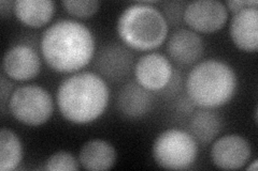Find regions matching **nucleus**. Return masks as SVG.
I'll list each match as a JSON object with an SVG mask.
<instances>
[{"label": "nucleus", "instance_id": "obj_1", "mask_svg": "<svg viewBox=\"0 0 258 171\" xmlns=\"http://www.w3.org/2000/svg\"><path fill=\"white\" fill-rule=\"evenodd\" d=\"M40 50L53 71L77 73L93 59L95 39L84 24L61 20L45 29L40 40Z\"/></svg>", "mask_w": 258, "mask_h": 171}, {"label": "nucleus", "instance_id": "obj_2", "mask_svg": "<svg viewBox=\"0 0 258 171\" xmlns=\"http://www.w3.org/2000/svg\"><path fill=\"white\" fill-rule=\"evenodd\" d=\"M109 87L100 75L77 72L63 79L56 92L61 116L75 124L92 123L108 107Z\"/></svg>", "mask_w": 258, "mask_h": 171}, {"label": "nucleus", "instance_id": "obj_3", "mask_svg": "<svg viewBox=\"0 0 258 171\" xmlns=\"http://www.w3.org/2000/svg\"><path fill=\"white\" fill-rule=\"evenodd\" d=\"M237 75L221 60L208 59L198 63L187 76L186 93L201 108L212 109L227 104L236 93Z\"/></svg>", "mask_w": 258, "mask_h": 171}, {"label": "nucleus", "instance_id": "obj_4", "mask_svg": "<svg viewBox=\"0 0 258 171\" xmlns=\"http://www.w3.org/2000/svg\"><path fill=\"white\" fill-rule=\"evenodd\" d=\"M153 4H133L118 16L117 35L127 46L134 50H155L167 39L169 31L167 19Z\"/></svg>", "mask_w": 258, "mask_h": 171}, {"label": "nucleus", "instance_id": "obj_5", "mask_svg": "<svg viewBox=\"0 0 258 171\" xmlns=\"http://www.w3.org/2000/svg\"><path fill=\"white\" fill-rule=\"evenodd\" d=\"M152 153L159 167L170 170H185L195 162L198 145L195 138L188 132L170 128L156 137Z\"/></svg>", "mask_w": 258, "mask_h": 171}, {"label": "nucleus", "instance_id": "obj_6", "mask_svg": "<svg viewBox=\"0 0 258 171\" xmlns=\"http://www.w3.org/2000/svg\"><path fill=\"white\" fill-rule=\"evenodd\" d=\"M8 106L13 118L28 126L44 124L51 118L54 109L51 94L38 85H26L15 89Z\"/></svg>", "mask_w": 258, "mask_h": 171}, {"label": "nucleus", "instance_id": "obj_7", "mask_svg": "<svg viewBox=\"0 0 258 171\" xmlns=\"http://www.w3.org/2000/svg\"><path fill=\"white\" fill-rule=\"evenodd\" d=\"M183 19L195 32L212 34L224 27L228 10L219 0H195L184 8Z\"/></svg>", "mask_w": 258, "mask_h": 171}, {"label": "nucleus", "instance_id": "obj_8", "mask_svg": "<svg viewBox=\"0 0 258 171\" xmlns=\"http://www.w3.org/2000/svg\"><path fill=\"white\" fill-rule=\"evenodd\" d=\"M210 154L216 167L224 170H237L243 168L251 159L252 148L244 137L228 134L214 141Z\"/></svg>", "mask_w": 258, "mask_h": 171}, {"label": "nucleus", "instance_id": "obj_9", "mask_svg": "<svg viewBox=\"0 0 258 171\" xmlns=\"http://www.w3.org/2000/svg\"><path fill=\"white\" fill-rule=\"evenodd\" d=\"M136 81L149 91H159L170 83L172 66L167 57L149 53L140 57L135 66Z\"/></svg>", "mask_w": 258, "mask_h": 171}, {"label": "nucleus", "instance_id": "obj_10", "mask_svg": "<svg viewBox=\"0 0 258 171\" xmlns=\"http://www.w3.org/2000/svg\"><path fill=\"white\" fill-rule=\"evenodd\" d=\"M3 69L10 79L27 81L39 74L41 59L35 48L26 44H18L9 48L5 54Z\"/></svg>", "mask_w": 258, "mask_h": 171}, {"label": "nucleus", "instance_id": "obj_11", "mask_svg": "<svg viewBox=\"0 0 258 171\" xmlns=\"http://www.w3.org/2000/svg\"><path fill=\"white\" fill-rule=\"evenodd\" d=\"M229 35L239 50L256 52L258 48V9L248 7L235 13L230 21Z\"/></svg>", "mask_w": 258, "mask_h": 171}, {"label": "nucleus", "instance_id": "obj_12", "mask_svg": "<svg viewBox=\"0 0 258 171\" xmlns=\"http://www.w3.org/2000/svg\"><path fill=\"white\" fill-rule=\"evenodd\" d=\"M133 62V54L124 46L110 44L100 51L97 57L96 68L107 79L118 81L129 74Z\"/></svg>", "mask_w": 258, "mask_h": 171}, {"label": "nucleus", "instance_id": "obj_13", "mask_svg": "<svg viewBox=\"0 0 258 171\" xmlns=\"http://www.w3.org/2000/svg\"><path fill=\"white\" fill-rule=\"evenodd\" d=\"M167 52L177 63H195L204 54V41L194 30L179 29L169 38Z\"/></svg>", "mask_w": 258, "mask_h": 171}, {"label": "nucleus", "instance_id": "obj_14", "mask_svg": "<svg viewBox=\"0 0 258 171\" xmlns=\"http://www.w3.org/2000/svg\"><path fill=\"white\" fill-rule=\"evenodd\" d=\"M116 105L119 112L126 118L138 119L151 110L153 96L151 91L137 81H129L119 90Z\"/></svg>", "mask_w": 258, "mask_h": 171}, {"label": "nucleus", "instance_id": "obj_15", "mask_svg": "<svg viewBox=\"0 0 258 171\" xmlns=\"http://www.w3.org/2000/svg\"><path fill=\"white\" fill-rule=\"evenodd\" d=\"M116 150L110 142L93 139L84 143L79 153V162L86 170H108L115 165Z\"/></svg>", "mask_w": 258, "mask_h": 171}, {"label": "nucleus", "instance_id": "obj_16", "mask_svg": "<svg viewBox=\"0 0 258 171\" xmlns=\"http://www.w3.org/2000/svg\"><path fill=\"white\" fill-rule=\"evenodd\" d=\"M55 3L51 0H15L13 13L21 23L31 28H40L55 14Z\"/></svg>", "mask_w": 258, "mask_h": 171}, {"label": "nucleus", "instance_id": "obj_17", "mask_svg": "<svg viewBox=\"0 0 258 171\" xmlns=\"http://www.w3.org/2000/svg\"><path fill=\"white\" fill-rule=\"evenodd\" d=\"M221 127L220 116L207 108L196 111L189 121V134L203 144L211 142L219 135Z\"/></svg>", "mask_w": 258, "mask_h": 171}, {"label": "nucleus", "instance_id": "obj_18", "mask_svg": "<svg viewBox=\"0 0 258 171\" xmlns=\"http://www.w3.org/2000/svg\"><path fill=\"white\" fill-rule=\"evenodd\" d=\"M23 158V146L19 136L4 127L0 132V170L12 171Z\"/></svg>", "mask_w": 258, "mask_h": 171}, {"label": "nucleus", "instance_id": "obj_19", "mask_svg": "<svg viewBox=\"0 0 258 171\" xmlns=\"http://www.w3.org/2000/svg\"><path fill=\"white\" fill-rule=\"evenodd\" d=\"M61 5L67 13L77 19H90L100 7L98 0H64Z\"/></svg>", "mask_w": 258, "mask_h": 171}, {"label": "nucleus", "instance_id": "obj_20", "mask_svg": "<svg viewBox=\"0 0 258 171\" xmlns=\"http://www.w3.org/2000/svg\"><path fill=\"white\" fill-rule=\"evenodd\" d=\"M80 162L67 151H58L48 157L45 161L44 170L47 171H76L79 170Z\"/></svg>", "mask_w": 258, "mask_h": 171}, {"label": "nucleus", "instance_id": "obj_21", "mask_svg": "<svg viewBox=\"0 0 258 171\" xmlns=\"http://www.w3.org/2000/svg\"><path fill=\"white\" fill-rule=\"evenodd\" d=\"M225 7L227 8V10L231 11L233 14L240 12L241 10L245 9L248 7H257L258 3L256 0H241V2H236V0H232V2H226Z\"/></svg>", "mask_w": 258, "mask_h": 171}, {"label": "nucleus", "instance_id": "obj_22", "mask_svg": "<svg viewBox=\"0 0 258 171\" xmlns=\"http://www.w3.org/2000/svg\"><path fill=\"white\" fill-rule=\"evenodd\" d=\"M12 94V84L9 80H7L5 76H2V93H0V96H2V107L4 110L5 104L8 97L10 99V96Z\"/></svg>", "mask_w": 258, "mask_h": 171}, {"label": "nucleus", "instance_id": "obj_23", "mask_svg": "<svg viewBox=\"0 0 258 171\" xmlns=\"http://www.w3.org/2000/svg\"><path fill=\"white\" fill-rule=\"evenodd\" d=\"M13 3L14 2H7V0L0 2V14H2L3 19H6L10 12L13 11Z\"/></svg>", "mask_w": 258, "mask_h": 171}, {"label": "nucleus", "instance_id": "obj_24", "mask_svg": "<svg viewBox=\"0 0 258 171\" xmlns=\"http://www.w3.org/2000/svg\"><path fill=\"white\" fill-rule=\"evenodd\" d=\"M257 166H258V161H257V159H254L252 164L246 167V170H248V171H256L257 170Z\"/></svg>", "mask_w": 258, "mask_h": 171}]
</instances>
